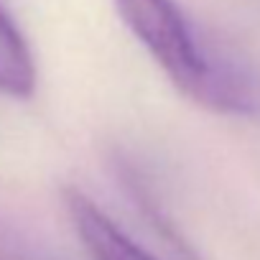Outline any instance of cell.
<instances>
[{
    "label": "cell",
    "mask_w": 260,
    "mask_h": 260,
    "mask_svg": "<svg viewBox=\"0 0 260 260\" xmlns=\"http://www.w3.org/2000/svg\"><path fill=\"white\" fill-rule=\"evenodd\" d=\"M115 8L181 94L219 115H260L255 64L204 36L174 0H115Z\"/></svg>",
    "instance_id": "6da1fadb"
},
{
    "label": "cell",
    "mask_w": 260,
    "mask_h": 260,
    "mask_svg": "<svg viewBox=\"0 0 260 260\" xmlns=\"http://www.w3.org/2000/svg\"><path fill=\"white\" fill-rule=\"evenodd\" d=\"M64 207L77 237L92 260H158L138 245L102 207L94 204L82 189H64Z\"/></svg>",
    "instance_id": "7a4b0ae2"
},
{
    "label": "cell",
    "mask_w": 260,
    "mask_h": 260,
    "mask_svg": "<svg viewBox=\"0 0 260 260\" xmlns=\"http://www.w3.org/2000/svg\"><path fill=\"white\" fill-rule=\"evenodd\" d=\"M36 61L34 54L11 18V13L0 3V94L13 100H28L36 92Z\"/></svg>",
    "instance_id": "3957f363"
}]
</instances>
